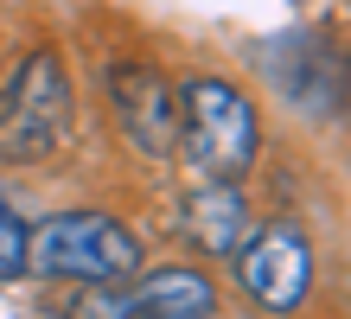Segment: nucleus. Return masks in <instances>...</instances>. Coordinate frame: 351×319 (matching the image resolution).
<instances>
[{"label": "nucleus", "mask_w": 351, "mask_h": 319, "mask_svg": "<svg viewBox=\"0 0 351 319\" xmlns=\"http://www.w3.org/2000/svg\"><path fill=\"white\" fill-rule=\"evenodd\" d=\"M77 121V96H71V71L51 45L26 51L0 83V160L38 166L64 147Z\"/></svg>", "instance_id": "nucleus-1"}, {"label": "nucleus", "mask_w": 351, "mask_h": 319, "mask_svg": "<svg viewBox=\"0 0 351 319\" xmlns=\"http://www.w3.org/2000/svg\"><path fill=\"white\" fill-rule=\"evenodd\" d=\"M26 268L45 281H128L141 268V237L102 211H58L38 230H26Z\"/></svg>", "instance_id": "nucleus-2"}, {"label": "nucleus", "mask_w": 351, "mask_h": 319, "mask_svg": "<svg viewBox=\"0 0 351 319\" xmlns=\"http://www.w3.org/2000/svg\"><path fill=\"white\" fill-rule=\"evenodd\" d=\"M179 141H185V160L211 179H237L256 166V147H262V128L256 109L237 83H217V77H192L179 90Z\"/></svg>", "instance_id": "nucleus-3"}, {"label": "nucleus", "mask_w": 351, "mask_h": 319, "mask_svg": "<svg viewBox=\"0 0 351 319\" xmlns=\"http://www.w3.org/2000/svg\"><path fill=\"white\" fill-rule=\"evenodd\" d=\"M237 281L262 313H294L313 287V243L300 224H262L237 243Z\"/></svg>", "instance_id": "nucleus-4"}, {"label": "nucleus", "mask_w": 351, "mask_h": 319, "mask_svg": "<svg viewBox=\"0 0 351 319\" xmlns=\"http://www.w3.org/2000/svg\"><path fill=\"white\" fill-rule=\"evenodd\" d=\"M109 109L121 121V134H128L141 154H173V134H179V96H173V83L154 71V64H115L109 71Z\"/></svg>", "instance_id": "nucleus-5"}, {"label": "nucleus", "mask_w": 351, "mask_h": 319, "mask_svg": "<svg viewBox=\"0 0 351 319\" xmlns=\"http://www.w3.org/2000/svg\"><path fill=\"white\" fill-rule=\"evenodd\" d=\"M243 230H250V217H243V198H237L230 179L198 185L192 198L179 204V237L192 249H204V255H230L243 243Z\"/></svg>", "instance_id": "nucleus-6"}, {"label": "nucleus", "mask_w": 351, "mask_h": 319, "mask_svg": "<svg viewBox=\"0 0 351 319\" xmlns=\"http://www.w3.org/2000/svg\"><path fill=\"white\" fill-rule=\"evenodd\" d=\"M128 294H134L141 319H211V307H217V287L198 268H154Z\"/></svg>", "instance_id": "nucleus-7"}, {"label": "nucleus", "mask_w": 351, "mask_h": 319, "mask_svg": "<svg viewBox=\"0 0 351 319\" xmlns=\"http://www.w3.org/2000/svg\"><path fill=\"white\" fill-rule=\"evenodd\" d=\"M13 274H26V224L13 217L7 191H0V281H13Z\"/></svg>", "instance_id": "nucleus-8"}]
</instances>
